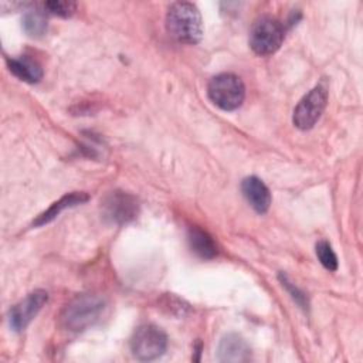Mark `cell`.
Here are the masks:
<instances>
[{"instance_id":"15","label":"cell","mask_w":363,"mask_h":363,"mask_svg":"<svg viewBox=\"0 0 363 363\" xmlns=\"http://www.w3.org/2000/svg\"><path fill=\"white\" fill-rule=\"evenodd\" d=\"M316 255L320 261V264L329 269V271H336L337 269V257L332 248V245L322 240L316 244Z\"/></svg>"},{"instance_id":"7","label":"cell","mask_w":363,"mask_h":363,"mask_svg":"<svg viewBox=\"0 0 363 363\" xmlns=\"http://www.w3.org/2000/svg\"><path fill=\"white\" fill-rule=\"evenodd\" d=\"M102 213L109 221L115 224H125L138 217L139 203L130 193L115 190L104 199Z\"/></svg>"},{"instance_id":"9","label":"cell","mask_w":363,"mask_h":363,"mask_svg":"<svg viewBox=\"0 0 363 363\" xmlns=\"http://www.w3.org/2000/svg\"><path fill=\"white\" fill-rule=\"evenodd\" d=\"M251 359L250 345L237 333H227L217 346V360L224 363H241Z\"/></svg>"},{"instance_id":"8","label":"cell","mask_w":363,"mask_h":363,"mask_svg":"<svg viewBox=\"0 0 363 363\" xmlns=\"http://www.w3.org/2000/svg\"><path fill=\"white\" fill-rule=\"evenodd\" d=\"M48 299V294L43 289H35L30 292L23 301L16 303L9 312V322L13 330L20 332L28 326V323L41 311Z\"/></svg>"},{"instance_id":"3","label":"cell","mask_w":363,"mask_h":363,"mask_svg":"<svg viewBox=\"0 0 363 363\" xmlns=\"http://www.w3.org/2000/svg\"><path fill=\"white\" fill-rule=\"evenodd\" d=\"M207 95L218 108L224 111H234L241 106L245 98V86L240 77L224 72L210 79Z\"/></svg>"},{"instance_id":"6","label":"cell","mask_w":363,"mask_h":363,"mask_svg":"<svg viewBox=\"0 0 363 363\" xmlns=\"http://www.w3.org/2000/svg\"><path fill=\"white\" fill-rule=\"evenodd\" d=\"M328 102V89L323 85L312 88L296 105L292 115V122L298 129L308 130L322 116Z\"/></svg>"},{"instance_id":"17","label":"cell","mask_w":363,"mask_h":363,"mask_svg":"<svg viewBox=\"0 0 363 363\" xmlns=\"http://www.w3.org/2000/svg\"><path fill=\"white\" fill-rule=\"evenodd\" d=\"M279 279H281V282H282V286H285L286 291L291 294L292 299H294L301 308H303V309L308 308V298H306V295H305L299 288H296L292 282H289L288 278H286L284 274H279Z\"/></svg>"},{"instance_id":"13","label":"cell","mask_w":363,"mask_h":363,"mask_svg":"<svg viewBox=\"0 0 363 363\" xmlns=\"http://www.w3.org/2000/svg\"><path fill=\"white\" fill-rule=\"evenodd\" d=\"M9 69L21 81L34 84L38 82L43 77V69L40 64L28 57H20V58H7Z\"/></svg>"},{"instance_id":"11","label":"cell","mask_w":363,"mask_h":363,"mask_svg":"<svg viewBox=\"0 0 363 363\" xmlns=\"http://www.w3.org/2000/svg\"><path fill=\"white\" fill-rule=\"evenodd\" d=\"M88 200V194L84 193V191H72L69 194H65L62 196L60 200H57L55 203H52L44 213H41L34 221H33V225L35 227H40V225H44L50 221H52L61 211H64L65 208H69V207H75L78 204H82Z\"/></svg>"},{"instance_id":"2","label":"cell","mask_w":363,"mask_h":363,"mask_svg":"<svg viewBox=\"0 0 363 363\" xmlns=\"http://www.w3.org/2000/svg\"><path fill=\"white\" fill-rule=\"evenodd\" d=\"M166 28L167 33L180 43H199L203 34L199 9L189 1L173 3L166 14Z\"/></svg>"},{"instance_id":"1","label":"cell","mask_w":363,"mask_h":363,"mask_svg":"<svg viewBox=\"0 0 363 363\" xmlns=\"http://www.w3.org/2000/svg\"><path fill=\"white\" fill-rule=\"evenodd\" d=\"M105 309V301L99 295L82 294L71 299L60 313V323L69 332H82L92 326Z\"/></svg>"},{"instance_id":"14","label":"cell","mask_w":363,"mask_h":363,"mask_svg":"<svg viewBox=\"0 0 363 363\" xmlns=\"http://www.w3.org/2000/svg\"><path fill=\"white\" fill-rule=\"evenodd\" d=\"M23 28L31 37H41L47 30V20L38 10H28L23 16Z\"/></svg>"},{"instance_id":"5","label":"cell","mask_w":363,"mask_h":363,"mask_svg":"<svg viewBox=\"0 0 363 363\" xmlns=\"http://www.w3.org/2000/svg\"><path fill=\"white\" fill-rule=\"evenodd\" d=\"M166 349L167 336L159 326L153 323L139 326L130 339L132 354L143 362L159 359Z\"/></svg>"},{"instance_id":"10","label":"cell","mask_w":363,"mask_h":363,"mask_svg":"<svg viewBox=\"0 0 363 363\" xmlns=\"http://www.w3.org/2000/svg\"><path fill=\"white\" fill-rule=\"evenodd\" d=\"M241 191L248 204L257 211V213H265L269 208L271 204V194L265 183L255 177L250 176L245 177L241 183Z\"/></svg>"},{"instance_id":"4","label":"cell","mask_w":363,"mask_h":363,"mask_svg":"<svg viewBox=\"0 0 363 363\" xmlns=\"http://www.w3.org/2000/svg\"><path fill=\"white\" fill-rule=\"evenodd\" d=\"M284 37V26L274 17L262 16L250 30V47L258 55H271L281 47Z\"/></svg>"},{"instance_id":"16","label":"cell","mask_w":363,"mask_h":363,"mask_svg":"<svg viewBox=\"0 0 363 363\" xmlns=\"http://www.w3.org/2000/svg\"><path fill=\"white\" fill-rule=\"evenodd\" d=\"M44 7L51 14H55L60 17H69L77 10V3L68 1V0H52V1H45Z\"/></svg>"},{"instance_id":"12","label":"cell","mask_w":363,"mask_h":363,"mask_svg":"<svg viewBox=\"0 0 363 363\" xmlns=\"http://www.w3.org/2000/svg\"><path fill=\"white\" fill-rule=\"evenodd\" d=\"M187 241L191 251L200 258L210 259L217 255V245L211 235L200 227H190L187 231Z\"/></svg>"}]
</instances>
